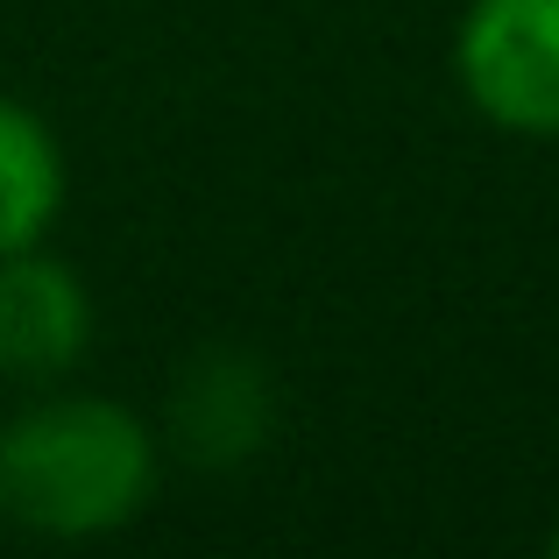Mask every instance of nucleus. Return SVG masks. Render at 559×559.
<instances>
[{
    "label": "nucleus",
    "instance_id": "obj_6",
    "mask_svg": "<svg viewBox=\"0 0 559 559\" xmlns=\"http://www.w3.org/2000/svg\"><path fill=\"white\" fill-rule=\"evenodd\" d=\"M546 546H552V552H559V524H552V538H546Z\"/></svg>",
    "mask_w": 559,
    "mask_h": 559
},
{
    "label": "nucleus",
    "instance_id": "obj_4",
    "mask_svg": "<svg viewBox=\"0 0 559 559\" xmlns=\"http://www.w3.org/2000/svg\"><path fill=\"white\" fill-rule=\"evenodd\" d=\"M276 432V376L248 347H199L170 382L164 439L191 467H248Z\"/></svg>",
    "mask_w": 559,
    "mask_h": 559
},
{
    "label": "nucleus",
    "instance_id": "obj_2",
    "mask_svg": "<svg viewBox=\"0 0 559 559\" xmlns=\"http://www.w3.org/2000/svg\"><path fill=\"white\" fill-rule=\"evenodd\" d=\"M453 79L489 128L559 142V0H467Z\"/></svg>",
    "mask_w": 559,
    "mask_h": 559
},
{
    "label": "nucleus",
    "instance_id": "obj_3",
    "mask_svg": "<svg viewBox=\"0 0 559 559\" xmlns=\"http://www.w3.org/2000/svg\"><path fill=\"white\" fill-rule=\"evenodd\" d=\"M93 347V290L43 241L0 255V382L50 390Z\"/></svg>",
    "mask_w": 559,
    "mask_h": 559
},
{
    "label": "nucleus",
    "instance_id": "obj_1",
    "mask_svg": "<svg viewBox=\"0 0 559 559\" xmlns=\"http://www.w3.org/2000/svg\"><path fill=\"white\" fill-rule=\"evenodd\" d=\"M164 439L142 411L93 390H36L0 418V524L50 546L114 538L150 510Z\"/></svg>",
    "mask_w": 559,
    "mask_h": 559
},
{
    "label": "nucleus",
    "instance_id": "obj_5",
    "mask_svg": "<svg viewBox=\"0 0 559 559\" xmlns=\"http://www.w3.org/2000/svg\"><path fill=\"white\" fill-rule=\"evenodd\" d=\"M64 199H71V164L57 128L28 99L0 93V255L50 241Z\"/></svg>",
    "mask_w": 559,
    "mask_h": 559
}]
</instances>
